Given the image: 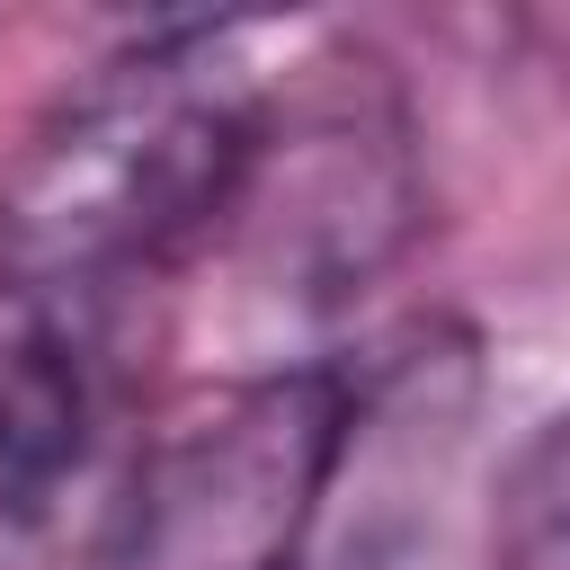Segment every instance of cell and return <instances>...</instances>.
Returning <instances> with one entry per match:
<instances>
[{
    "instance_id": "obj_2",
    "label": "cell",
    "mask_w": 570,
    "mask_h": 570,
    "mask_svg": "<svg viewBox=\"0 0 570 570\" xmlns=\"http://www.w3.org/2000/svg\"><path fill=\"white\" fill-rule=\"evenodd\" d=\"M347 428V392L321 374L232 401L196 436L134 463L107 570H285Z\"/></svg>"
},
{
    "instance_id": "obj_3",
    "label": "cell",
    "mask_w": 570,
    "mask_h": 570,
    "mask_svg": "<svg viewBox=\"0 0 570 570\" xmlns=\"http://www.w3.org/2000/svg\"><path fill=\"white\" fill-rule=\"evenodd\" d=\"M508 534H517V570H570V419L525 463L517 508H508Z\"/></svg>"
},
{
    "instance_id": "obj_1",
    "label": "cell",
    "mask_w": 570,
    "mask_h": 570,
    "mask_svg": "<svg viewBox=\"0 0 570 570\" xmlns=\"http://www.w3.org/2000/svg\"><path fill=\"white\" fill-rule=\"evenodd\" d=\"M267 134L276 98L240 27L116 53L0 178V303L98 330L125 285L223 232Z\"/></svg>"
}]
</instances>
